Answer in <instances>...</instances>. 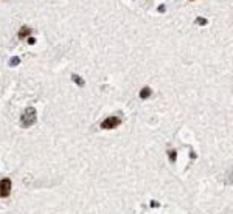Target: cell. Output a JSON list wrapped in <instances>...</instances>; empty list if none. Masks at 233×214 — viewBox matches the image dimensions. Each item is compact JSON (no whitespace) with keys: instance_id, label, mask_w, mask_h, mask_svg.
Here are the masks:
<instances>
[{"instance_id":"1","label":"cell","mask_w":233,"mask_h":214,"mask_svg":"<svg viewBox=\"0 0 233 214\" xmlns=\"http://www.w3.org/2000/svg\"><path fill=\"white\" fill-rule=\"evenodd\" d=\"M37 120V113H36V109L30 107V109H25L23 113L20 115V126L22 127H30L36 123Z\"/></svg>"},{"instance_id":"2","label":"cell","mask_w":233,"mask_h":214,"mask_svg":"<svg viewBox=\"0 0 233 214\" xmlns=\"http://www.w3.org/2000/svg\"><path fill=\"white\" fill-rule=\"evenodd\" d=\"M121 124V120L118 116H109V118H106V120L100 124V127L101 129H106V130H109V129H115V127H118Z\"/></svg>"},{"instance_id":"3","label":"cell","mask_w":233,"mask_h":214,"mask_svg":"<svg viewBox=\"0 0 233 214\" xmlns=\"http://www.w3.org/2000/svg\"><path fill=\"white\" fill-rule=\"evenodd\" d=\"M11 194V180L10 178H3L0 180V197H8Z\"/></svg>"},{"instance_id":"4","label":"cell","mask_w":233,"mask_h":214,"mask_svg":"<svg viewBox=\"0 0 233 214\" xmlns=\"http://www.w3.org/2000/svg\"><path fill=\"white\" fill-rule=\"evenodd\" d=\"M30 34H31V28H28L27 25H23L20 30H19V39H28L30 37Z\"/></svg>"},{"instance_id":"5","label":"cell","mask_w":233,"mask_h":214,"mask_svg":"<svg viewBox=\"0 0 233 214\" xmlns=\"http://www.w3.org/2000/svg\"><path fill=\"white\" fill-rule=\"evenodd\" d=\"M151 95H152V90L149 87H143L142 90H140V98H142V99H148Z\"/></svg>"},{"instance_id":"6","label":"cell","mask_w":233,"mask_h":214,"mask_svg":"<svg viewBox=\"0 0 233 214\" xmlns=\"http://www.w3.org/2000/svg\"><path fill=\"white\" fill-rule=\"evenodd\" d=\"M72 81H73L75 84H78L79 87H84V84H86V82H84V79H82V78H79L78 75H72Z\"/></svg>"},{"instance_id":"7","label":"cell","mask_w":233,"mask_h":214,"mask_svg":"<svg viewBox=\"0 0 233 214\" xmlns=\"http://www.w3.org/2000/svg\"><path fill=\"white\" fill-rule=\"evenodd\" d=\"M196 23H197V25H207V19H204V17H197V19H196Z\"/></svg>"},{"instance_id":"8","label":"cell","mask_w":233,"mask_h":214,"mask_svg":"<svg viewBox=\"0 0 233 214\" xmlns=\"http://www.w3.org/2000/svg\"><path fill=\"white\" fill-rule=\"evenodd\" d=\"M19 62H20V59H19V58H11L10 65H11V67H14V65H19Z\"/></svg>"},{"instance_id":"9","label":"cell","mask_w":233,"mask_h":214,"mask_svg":"<svg viewBox=\"0 0 233 214\" xmlns=\"http://www.w3.org/2000/svg\"><path fill=\"white\" fill-rule=\"evenodd\" d=\"M168 154H170V161H171V163H174V161H176V155H177V154H176V151H170Z\"/></svg>"},{"instance_id":"10","label":"cell","mask_w":233,"mask_h":214,"mask_svg":"<svg viewBox=\"0 0 233 214\" xmlns=\"http://www.w3.org/2000/svg\"><path fill=\"white\" fill-rule=\"evenodd\" d=\"M28 43L34 45V43H36V39H34V37H28Z\"/></svg>"},{"instance_id":"11","label":"cell","mask_w":233,"mask_h":214,"mask_svg":"<svg viewBox=\"0 0 233 214\" xmlns=\"http://www.w3.org/2000/svg\"><path fill=\"white\" fill-rule=\"evenodd\" d=\"M165 9H166V8H165V5H160V6H159V13H163Z\"/></svg>"}]
</instances>
